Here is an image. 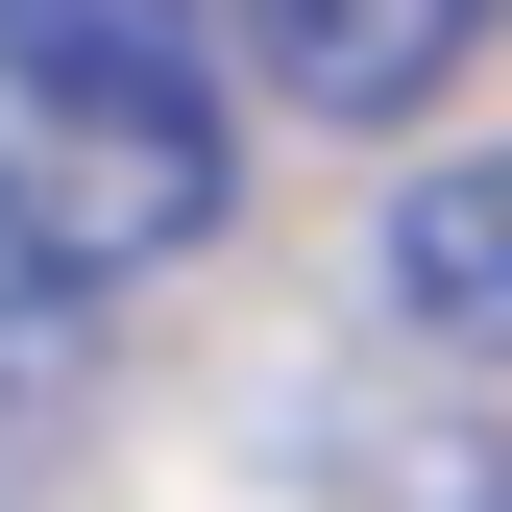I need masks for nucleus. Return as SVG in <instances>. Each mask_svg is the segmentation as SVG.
<instances>
[{"label":"nucleus","mask_w":512,"mask_h":512,"mask_svg":"<svg viewBox=\"0 0 512 512\" xmlns=\"http://www.w3.org/2000/svg\"><path fill=\"white\" fill-rule=\"evenodd\" d=\"M391 317L439 366H512V147H464V171L391 196Z\"/></svg>","instance_id":"obj_4"},{"label":"nucleus","mask_w":512,"mask_h":512,"mask_svg":"<svg viewBox=\"0 0 512 512\" xmlns=\"http://www.w3.org/2000/svg\"><path fill=\"white\" fill-rule=\"evenodd\" d=\"M220 220V98H147V122H0V244L49 293H122Z\"/></svg>","instance_id":"obj_1"},{"label":"nucleus","mask_w":512,"mask_h":512,"mask_svg":"<svg viewBox=\"0 0 512 512\" xmlns=\"http://www.w3.org/2000/svg\"><path fill=\"white\" fill-rule=\"evenodd\" d=\"M488 0H244V74H269L293 122H415L439 74H464Z\"/></svg>","instance_id":"obj_2"},{"label":"nucleus","mask_w":512,"mask_h":512,"mask_svg":"<svg viewBox=\"0 0 512 512\" xmlns=\"http://www.w3.org/2000/svg\"><path fill=\"white\" fill-rule=\"evenodd\" d=\"M147 98H220L196 0H0V122H147Z\"/></svg>","instance_id":"obj_3"}]
</instances>
